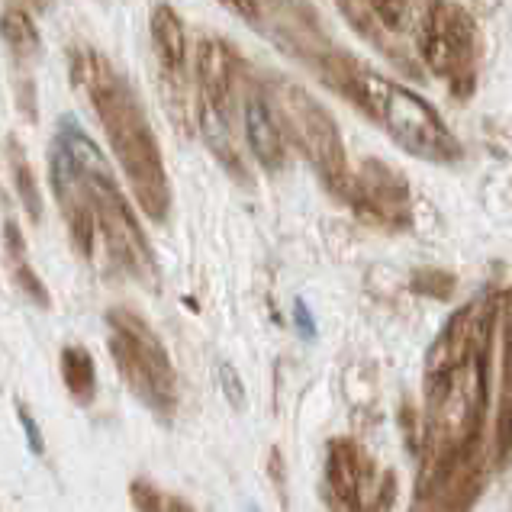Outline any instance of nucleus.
Returning a JSON list of instances; mask_svg holds the SVG:
<instances>
[{
    "label": "nucleus",
    "instance_id": "1",
    "mask_svg": "<svg viewBox=\"0 0 512 512\" xmlns=\"http://www.w3.org/2000/svg\"><path fill=\"white\" fill-rule=\"evenodd\" d=\"M496 319L500 300L493 294L464 303L426 355L416 509H471L484 493V416Z\"/></svg>",
    "mask_w": 512,
    "mask_h": 512
},
{
    "label": "nucleus",
    "instance_id": "2",
    "mask_svg": "<svg viewBox=\"0 0 512 512\" xmlns=\"http://www.w3.org/2000/svg\"><path fill=\"white\" fill-rule=\"evenodd\" d=\"M49 174L58 207L62 203H84L97 219L100 239H104L110 258L129 277H136L139 284L158 290L162 277H158L152 245L145 239L136 213L129 210L104 152L84 133L75 116L58 120V133L49 155Z\"/></svg>",
    "mask_w": 512,
    "mask_h": 512
},
{
    "label": "nucleus",
    "instance_id": "3",
    "mask_svg": "<svg viewBox=\"0 0 512 512\" xmlns=\"http://www.w3.org/2000/svg\"><path fill=\"white\" fill-rule=\"evenodd\" d=\"M68 78L75 84V91L97 113L116 162L123 165L126 181L139 200V207L162 223L171 207V184L165 174L162 149H158V139L152 133L149 120H145V110L139 104L133 84L94 49L71 52Z\"/></svg>",
    "mask_w": 512,
    "mask_h": 512
},
{
    "label": "nucleus",
    "instance_id": "4",
    "mask_svg": "<svg viewBox=\"0 0 512 512\" xmlns=\"http://www.w3.org/2000/svg\"><path fill=\"white\" fill-rule=\"evenodd\" d=\"M335 91L348 97L361 113H368L374 123L387 129V136L422 162H455L461 158V142L451 136L445 120L432 110L429 100L416 91L377 75L374 68H364L345 55H329L319 68Z\"/></svg>",
    "mask_w": 512,
    "mask_h": 512
},
{
    "label": "nucleus",
    "instance_id": "5",
    "mask_svg": "<svg viewBox=\"0 0 512 512\" xmlns=\"http://www.w3.org/2000/svg\"><path fill=\"white\" fill-rule=\"evenodd\" d=\"M110 355L116 374L155 416L171 419L178 409V374L162 339L133 310H110Z\"/></svg>",
    "mask_w": 512,
    "mask_h": 512
},
{
    "label": "nucleus",
    "instance_id": "6",
    "mask_svg": "<svg viewBox=\"0 0 512 512\" xmlns=\"http://www.w3.org/2000/svg\"><path fill=\"white\" fill-rule=\"evenodd\" d=\"M274 104H277V120H281L284 133L294 139L297 149L310 158L313 171L319 174V181L332 190L335 197L348 194L351 171H348V155L339 126H335L332 113L319 104V100L303 91V87L290 81H274L271 84Z\"/></svg>",
    "mask_w": 512,
    "mask_h": 512
},
{
    "label": "nucleus",
    "instance_id": "7",
    "mask_svg": "<svg viewBox=\"0 0 512 512\" xmlns=\"http://www.w3.org/2000/svg\"><path fill=\"white\" fill-rule=\"evenodd\" d=\"M416 46L426 68L435 78H442L458 100H467L477 91L480 36L474 17L461 4L432 0L419 23Z\"/></svg>",
    "mask_w": 512,
    "mask_h": 512
},
{
    "label": "nucleus",
    "instance_id": "8",
    "mask_svg": "<svg viewBox=\"0 0 512 512\" xmlns=\"http://www.w3.org/2000/svg\"><path fill=\"white\" fill-rule=\"evenodd\" d=\"M345 200L358 216L377 226H409V184L397 168L377 162V158H364L361 168L351 174Z\"/></svg>",
    "mask_w": 512,
    "mask_h": 512
},
{
    "label": "nucleus",
    "instance_id": "9",
    "mask_svg": "<svg viewBox=\"0 0 512 512\" xmlns=\"http://www.w3.org/2000/svg\"><path fill=\"white\" fill-rule=\"evenodd\" d=\"M326 480L335 506L361 509V496L371 480V461L351 438H335L326 458Z\"/></svg>",
    "mask_w": 512,
    "mask_h": 512
},
{
    "label": "nucleus",
    "instance_id": "10",
    "mask_svg": "<svg viewBox=\"0 0 512 512\" xmlns=\"http://www.w3.org/2000/svg\"><path fill=\"white\" fill-rule=\"evenodd\" d=\"M239 78V58L223 39H203L197 49V87L200 100L229 116L232 91Z\"/></svg>",
    "mask_w": 512,
    "mask_h": 512
},
{
    "label": "nucleus",
    "instance_id": "11",
    "mask_svg": "<svg viewBox=\"0 0 512 512\" xmlns=\"http://www.w3.org/2000/svg\"><path fill=\"white\" fill-rule=\"evenodd\" d=\"M500 329H503L500 400H496V422H493V464L496 467H503L512 455V287L500 297Z\"/></svg>",
    "mask_w": 512,
    "mask_h": 512
},
{
    "label": "nucleus",
    "instance_id": "12",
    "mask_svg": "<svg viewBox=\"0 0 512 512\" xmlns=\"http://www.w3.org/2000/svg\"><path fill=\"white\" fill-rule=\"evenodd\" d=\"M242 123H245L248 149H252V155L258 158V165L268 168V171L284 168L287 133H284L281 120H274V110L265 97H245Z\"/></svg>",
    "mask_w": 512,
    "mask_h": 512
},
{
    "label": "nucleus",
    "instance_id": "13",
    "mask_svg": "<svg viewBox=\"0 0 512 512\" xmlns=\"http://www.w3.org/2000/svg\"><path fill=\"white\" fill-rule=\"evenodd\" d=\"M152 46L158 62H162L165 75L181 78L184 62H187V33H184V23L178 17V10L171 4H158L152 10Z\"/></svg>",
    "mask_w": 512,
    "mask_h": 512
},
{
    "label": "nucleus",
    "instance_id": "14",
    "mask_svg": "<svg viewBox=\"0 0 512 512\" xmlns=\"http://www.w3.org/2000/svg\"><path fill=\"white\" fill-rule=\"evenodd\" d=\"M197 120H200V133L207 139V145L213 149V155L219 158V165H223L229 174H236L239 181H245V165L236 152V145H232V136H229V116L223 110H216L210 104H197Z\"/></svg>",
    "mask_w": 512,
    "mask_h": 512
},
{
    "label": "nucleus",
    "instance_id": "15",
    "mask_svg": "<svg viewBox=\"0 0 512 512\" xmlns=\"http://www.w3.org/2000/svg\"><path fill=\"white\" fill-rule=\"evenodd\" d=\"M62 380L68 387V397L78 406H91L97 397V371L91 351L81 345H65L62 348Z\"/></svg>",
    "mask_w": 512,
    "mask_h": 512
},
{
    "label": "nucleus",
    "instance_id": "16",
    "mask_svg": "<svg viewBox=\"0 0 512 512\" xmlns=\"http://www.w3.org/2000/svg\"><path fill=\"white\" fill-rule=\"evenodd\" d=\"M4 252H7V261H10V271L17 277V284L23 294L33 300L36 306H49V290L46 284L39 281V274L29 268V258H26V242L20 236V229L13 226V219H4Z\"/></svg>",
    "mask_w": 512,
    "mask_h": 512
},
{
    "label": "nucleus",
    "instance_id": "17",
    "mask_svg": "<svg viewBox=\"0 0 512 512\" xmlns=\"http://www.w3.org/2000/svg\"><path fill=\"white\" fill-rule=\"evenodd\" d=\"M4 42L13 58L20 62H33L42 49V39H39V29L33 23V17L23 10V7H4Z\"/></svg>",
    "mask_w": 512,
    "mask_h": 512
},
{
    "label": "nucleus",
    "instance_id": "18",
    "mask_svg": "<svg viewBox=\"0 0 512 512\" xmlns=\"http://www.w3.org/2000/svg\"><path fill=\"white\" fill-rule=\"evenodd\" d=\"M7 162H10V174H13V184H17L23 210L29 213L33 223H39V219H42V194H39V184L33 178V168H29L26 155H23V149H20L13 136H7Z\"/></svg>",
    "mask_w": 512,
    "mask_h": 512
},
{
    "label": "nucleus",
    "instance_id": "19",
    "mask_svg": "<svg viewBox=\"0 0 512 512\" xmlns=\"http://www.w3.org/2000/svg\"><path fill=\"white\" fill-rule=\"evenodd\" d=\"M413 4H416V0H368L374 17L384 23L393 36H400L406 29L409 17H413Z\"/></svg>",
    "mask_w": 512,
    "mask_h": 512
},
{
    "label": "nucleus",
    "instance_id": "20",
    "mask_svg": "<svg viewBox=\"0 0 512 512\" xmlns=\"http://www.w3.org/2000/svg\"><path fill=\"white\" fill-rule=\"evenodd\" d=\"M413 290L416 294L435 297V300H448L455 294V274L438 271V268H422L413 274Z\"/></svg>",
    "mask_w": 512,
    "mask_h": 512
},
{
    "label": "nucleus",
    "instance_id": "21",
    "mask_svg": "<svg viewBox=\"0 0 512 512\" xmlns=\"http://www.w3.org/2000/svg\"><path fill=\"white\" fill-rule=\"evenodd\" d=\"M133 503L136 509H190L181 500H165V496L152 484H145V480H133Z\"/></svg>",
    "mask_w": 512,
    "mask_h": 512
},
{
    "label": "nucleus",
    "instance_id": "22",
    "mask_svg": "<svg viewBox=\"0 0 512 512\" xmlns=\"http://www.w3.org/2000/svg\"><path fill=\"white\" fill-rule=\"evenodd\" d=\"M216 377H219V384H223V393L229 397V403L236 409H242L245 406V390H242V380H239L236 368L226 364V361H219L216 364Z\"/></svg>",
    "mask_w": 512,
    "mask_h": 512
},
{
    "label": "nucleus",
    "instance_id": "23",
    "mask_svg": "<svg viewBox=\"0 0 512 512\" xmlns=\"http://www.w3.org/2000/svg\"><path fill=\"white\" fill-rule=\"evenodd\" d=\"M17 416H20V426H23V435H26V442H29V451L33 455H42V432H39V426H36V419H33V413L23 406V403H17Z\"/></svg>",
    "mask_w": 512,
    "mask_h": 512
},
{
    "label": "nucleus",
    "instance_id": "24",
    "mask_svg": "<svg viewBox=\"0 0 512 512\" xmlns=\"http://www.w3.org/2000/svg\"><path fill=\"white\" fill-rule=\"evenodd\" d=\"M219 4L232 10L245 23H255V26L261 23V0H219Z\"/></svg>",
    "mask_w": 512,
    "mask_h": 512
},
{
    "label": "nucleus",
    "instance_id": "25",
    "mask_svg": "<svg viewBox=\"0 0 512 512\" xmlns=\"http://www.w3.org/2000/svg\"><path fill=\"white\" fill-rule=\"evenodd\" d=\"M294 319H297V326H300V332L306 335V339H316V319H313L310 306H306L303 300L294 303Z\"/></svg>",
    "mask_w": 512,
    "mask_h": 512
}]
</instances>
